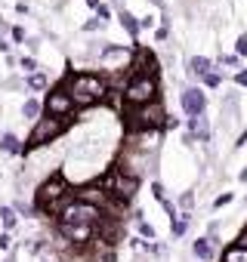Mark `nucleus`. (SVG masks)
Instances as JSON below:
<instances>
[{
  "label": "nucleus",
  "mask_w": 247,
  "mask_h": 262,
  "mask_svg": "<svg viewBox=\"0 0 247 262\" xmlns=\"http://www.w3.org/2000/svg\"><path fill=\"white\" fill-rule=\"evenodd\" d=\"M22 71H37V62L34 59H22Z\"/></svg>",
  "instance_id": "nucleus-30"
},
{
  "label": "nucleus",
  "mask_w": 247,
  "mask_h": 262,
  "mask_svg": "<svg viewBox=\"0 0 247 262\" xmlns=\"http://www.w3.org/2000/svg\"><path fill=\"white\" fill-rule=\"evenodd\" d=\"M152 4H161V0H152Z\"/></svg>",
  "instance_id": "nucleus-42"
},
{
  "label": "nucleus",
  "mask_w": 247,
  "mask_h": 262,
  "mask_svg": "<svg viewBox=\"0 0 247 262\" xmlns=\"http://www.w3.org/2000/svg\"><path fill=\"white\" fill-rule=\"evenodd\" d=\"M0 151H4V155H13V151H22V148H19V139H16L13 133H4V136H0Z\"/></svg>",
  "instance_id": "nucleus-20"
},
{
  "label": "nucleus",
  "mask_w": 247,
  "mask_h": 262,
  "mask_svg": "<svg viewBox=\"0 0 247 262\" xmlns=\"http://www.w3.org/2000/svg\"><path fill=\"white\" fill-rule=\"evenodd\" d=\"M117 19H120V25H123V31H127V34H133V37L139 34L142 22H139V19H136L133 13H127V10H120V13H117Z\"/></svg>",
  "instance_id": "nucleus-17"
},
{
  "label": "nucleus",
  "mask_w": 247,
  "mask_h": 262,
  "mask_svg": "<svg viewBox=\"0 0 247 262\" xmlns=\"http://www.w3.org/2000/svg\"><path fill=\"white\" fill-rule=\"evenodd\" d=\"M139 231H142V237H155V228H152L149 222H142V225H139Z\"/></svg>",
  "instance_id": "nucleus-32"
},
{
  "label": "nucleus",
  "mask_w": 247,
  "mask_h": 262,
  "mask_svg": "<svg viewBox=\"0 0 247 262\" xmlns=\"http://www.w3.org/2000/svg\"><path fill=\"white\" fill-rule=\"evenodd\" d=\"M146 250H149V253H152V256H158V253H161V244H149V247H146Z\"/></svg>",
  "instance_id": "nucleus-38"
},
{
  "label": "nucleus",
  "mask_w": 247,
  "mask_h": 262,
  "mask_svg": "<svg viewBox=\"0 0 247 262\" xmlns=\"http://www.w3.org/2000/svg\"><path fill=\"white\" fill-rule=\"evenodd\" d=\"M235 83H238V86H247V71H238V74H235Z\"/></svg>",
  "instance_id": "nucleus-34"
},
{
  "label": "nucleus",
  "mask_w": 247,
  "mask_h": 262,
  "mask_svg": "<svg viewBox=\"0 0 247 262\" xmlns=\"http://www.w3.org/2000/svg\"><path fill=\"white\" fill-rule=\"evenodd\" d=\"M0 250H10V234H0Z\"/></svg>",
  "instance_id": "nucleus-36"
},
{
  "label": "nucleus",
  "mask_w": 247,
  "mask_h": 262,
  "mask_svg": "<svg viewBox=\"0 0 247 262\" xmlns=\"http://www.w3.org/2000/svg\"><path fill=\"white\" fill-rule=\"evenodd\" d=\"M16 216H19V213H16L13 207H0V219H4V228H7V231L19 225V222H16Z\"/></svg>",
  "instance_id": "nucleus-21"
},
{
  "label": "nucleus",
  "mask_w": 247,
  "mask_h": 262,
  "mask_svg": "<svg viewBox=\"0 0 247 262\" xmlns=\"http://www.w3.org/2000/svg\"><path fill=\"white\" fill-rule=\"evenodd\" d=\"M189 71L195 74V77H207L210 71H213V65H210V59H204V56H195V59H189Z\"/></svg>",
  "instance_id": "nucleus-16"
},
{
  "label": "nucleus",
  "mask_w": 247,
  "mask_h": 262,
  "mask_svg": "<svg viewBox=\"0 0 247 262\" xmlns=\"http://www.w3.org/2000/svg\"><path fill=\"white\" fill-rule=\"evenodd\" d=\"M84 28H87V31H99V28H102V19H99V16H93V19H90Z\"/></svg>",
  "instance_id": "nucleus-28"
},
{
  "label": "nucleus",
  "mask_w": 247,
  "mask_h": 262,
  "mask_svg": "<svg viewBox=\"0 0 247 262\" xmlns=\"http://www.w3.org/2000/svg\"><path fill=\"white\" fill-rule=\"evenodd\" d=\"M204 83H207V86H219V83H222V74H219V71H210V74L204 77Z\"/></svg>",
  "instance_id": "nucleus-24"
},
{
  "label": "nucleus",
  "mask_w": 247,
  "mask_h": 262,
  "mask_svg": "<svg viewBox=\"0 0 247 262\" xmlns=\"http://www.w3.org/2000/svg\"><path fill=\"white\" fill-rule=\"evenodd\" d=\"M68 126V117H53V114H44L37 123H34V129H31V136H28V145L22 148V151H31V148H40V145H47V142H53L62 129Z\"/></svg>",
  "instance_id": "nucleus-5"
},
{
  "label": "nucleus",
  "mask_w": 247,
  "mask_h": 262,
  "mask_svg": "<svg viewBox=\"0 0 247 262\" xmlns=\"http://www.w3.org/2000/svg\"><path fill=\"white\" fill-rule=\"evenodd\" d=\"M222 65H229V68H232V65H238V59H235V56H222Z\"/></svg>",
  "instance_id": "nucleus-37"
},
{
  "label": "nucleus",
  "mask_w": 247,
  "mask_h": 262,
  "mask_svg": "<svg viewBox=\"0 0 247 262\" xmlns=\"http://www.w3.org/2000/svg\"><path fill=\"white\" fill-rule=\"evenodd\" d=\"M40 111H44V102H37V99H25L22 114H25L28 120H40Z\"/></svg>",
  "instance_id": "nucleus-19"
},
{
  "label": "nucleus",
  "mask_w": 247,
  "mask_h": 262,
  "mask_svg": "<svg viewBox=\"0 0 247 262\" xmlns=\"http://www.w3.org/2000/svg\"><path fill=\"white\" fill-rule=\"evenodd\" d=\"M102 219V207L87 204V201H74L71 207H65V213L59 216V222H80V225H96Z\"/></svg>",
  "instance_id": "nucleus-7"
},
{
  "label": "nucleus",
  "mask_w": 247,
  "mask_h": 262,
  "mask_svg": "<svg viewBox=\"0 0 247 262\" xmlns=\"http://www.w3.org/2000/svg\"><path fill=\"white\" fill-rule=\"evenodd\" d=\"M136 74H158V62L149 50H136V59L130 65V77H136Z\"/></svg>",
  "instance_id": "nucleus-11"
},
{
  "label": "nucleus",
  "mask_w": 247,
  "mask_h": 262,
  "mask_svg": "<svg viewBox=\"0 0 247 262\" xmlns=\"http://www.w3.org/2000/svg\"><path fill=\"white\" fill-rule=\"evenodd\" d=\"M235 53H238V56H247V34H241V37H238V43H235Z\"/></svg>",
  "instance_id": "nucleus-26"
},
{
  "label": "nucleus",
  "mask_w": 247,
  "mask_h": 262,
  "mask_svg": "<svg viewBox=\"0 0 247 262\" xmlns=\"http://www.w3.org/2000/svg\"><path fill=\"white\" fill-rule=\"evenodd\" d=\"M123 99H127L130 108L155 102L158 99V77L155 74H136V77H130L127 90H123Z\"/></svg>",
  "instance_id": "nucleus-3"
},
{
  "label": "nucleus",
  "mask_w": 247,
  "mask_h": 262,
  "mask_svg": "<svg viewBox=\"0 0 247 262\" xmlns=\"http://www.w3.org/2000/svg\"><path fill=\"white\" fill-rule=\"evenodd\" d=\"M189 129L201 139V142H207L210 139V129H207V117L204 114H198V117H189Z\"/></svg>",
  "instance_id": "nucleus-15"
},
{
  "label": "nucleus",
  "mask_w": 247,
  "mask_h": 262,
  "mask_svg": "<svg viewBox=\"0 0 247 262\" xmlns=\"http://www.w3.org/2000/svg\"><path fill=\"white\" fill-rule=\"evenodd\" d=\"M13 210H16V213H25V216L31 213V207H28V204H22V201H16V204H13Z\"/></svg>",
  "instance_id": "nucleus-31"
},
{
  "label": "nucleus",
  "mask_w": 247,
  "mask_h": 262,
  "mask_svg": "<svg viewBox=\"0 0 247 262\" xmlns=\"http://www.w3.org/2000/svg\"><path fill=\"white\" fill-rule=\"evenodd\" d=\"M13 40L22 43V40H25V28H13Z\"/></svg>",
  "instance_id": "nucleus-33"
},
{
  "label": "nucleus",
  "mask_w": 247,
  "mask_h": 262,
  "mask_svg": "<svg viewBox=\"0 0 247 262\" xmlns=\"http://www.w3.org/2000/svg\"><path fill=\"white\" fill-rule=\"evenodd\" d=\"M102 188L111 191V198H120V201H130L136 191H139V176L130 173V170H114L102 179Z\"/></svg>",
  "instance_id": "nucleus-6"
},
{
  "label": "nucleus",
  "mask_w": 247,
  "mask_h": 262,
  "mask_svg": "<svg viewBox=\"0 0 247 262\" xmlns=\"http://www.w3.org/2000/svg\"><path fill=\"white\" fill-rule=\"evenodd\" d=\"M120 219L117 216H102L99 219V237L102 241H108V244H114V241H120Z\"/></svg>",
  "instance_id": "nucleus-12"
},
{
  "label": "nucleus",
  "mask_w": 247,
  "mask_h": 262,
  "mask_svg": "<svg viewBox=\"0 0 247 262\" xmlns=\"http://www.w3.org/2000/svg\"><path fill=\"white\" fill-rule=\"evenodd\" d=\"M204 108H207V96H204V90L189 86V90L182 93V111H186L189 117H198V114H204Z\"/></svg>",
  "instance_id": "nucleus-10"
},
{
  "label": "nucleus",
  "mask_w": 247,
  "mask_h": 262,
  "mask_svg": "<svg viewBox=\"0 0 247 262\" xmlns=\"http://www.w3.org/2000/svg\"><path fill=\"white\" fill-rule=\"evenodd\" d=\"M192 253H195L201 262H213V259H216V244H213L210 237H198V241L192 244Z\"/></svg>",
  "instance_id": "nucleus-14"
},
{
  "label": "nucleus",
  "mask_w": 247,
  "mask_h": 262,
  "mask_svg": "<svg viewBox=\"0 0 247 262\" xmlns=\"http://www.w3.org/2000/svg\"><path fill=\"white\" fill-rule=\"evenodd\" d=\"M232 198H235V194H219V198L213 201V207H225V204H232Z\"/></svg>",
  "instance_id": "nucleus-29"
},
{
  "label": "nucleus",
  "mask_w": 247,
  "mask_h": 262,
  "mask_svg": "<svg viewBox=\"0 0 247 262\" xmlns=\"http://www.w3.org/2000/svg\"><path fill=\"white\" fill-rule=\"evenodd\" d=\"M59 234H62L68 244H74V247H84V244H90V241H93V234H96V225H80V222H59Z\"/></svg>",
  "instance_id": "nucleus-9"
},
{
  "label": "nucleus",
  "mask_w": 247,
  "mask_h": 262,
  "mask_svg": "<svg viewBox=\"0 0 247 262\" xmlns=\"http://www.w3.org/2000/svg\"><path fill=\"white\" fill-rule=\"evenodd\" d=\"M74 201H77V191H71L65 176H50L37 188V210L40 213H59L62 216L65 207H71Z\"/></svg>",
  "instance_id": "nucleus-1"
},
{
  "label": "nucleus",
  "mask_w": 247,
  "mask_h": 262,
  "mask_svg": "<svg viewBox=\"0 0 247 262\" xmlns=\"http://www.w3.org/2000/svg\"><path fill=\"white\" fill-rule=\"evenodd\" d=\"M68 93L74 96V99H80V96H90V99H105L108 96V80L102 77V74H71L68 77Z\"/></svg>",
  "instance_id": "nucleus-4"
},
{
  "label": "nucleus",
  "mask_w": 247,
  "mask_h": 262,
  "mask_svg": "<svg viewBox=\"0 0 247 262\" xmlns=\"http://www.w3.org/2000/svg\"><path fill=\"white\" fill-rule=\"evenodd\" d=\"M74 108H77V102H74V96L68 93V86H59V90H53V93L44 99V111L53 114V117H71Z\"/></svg>",
  "instance_id": "nucleus-8"
},
{
  "label": "nucleus",
  "mask_w": 247,
  "mask_h": 262,
  "mask_svg": "<svg viewBox=\"0 0 247 262\" xmlns=\"http://www.w3.org/2000/svg\"><path fill=\"white\" fill-rule=\"evenodd\" d=\"M28 86L37 90V93L47 90V74H44V71H31V74H28Z\"/></svg>",
  "instance_id": "nucleus-22"
},
{
  "label": "nucleus",
  "mask_w": 247,
  "mask_h": 262,
  "mask_svg": "<svg viewBox=\"0 0 247 262\" xmlns=\"http://www.w3.org/2000/svg\"><path fill=\"white\" fill-rule=\"evenodd\" d=\"M152 191H155V198H158V201H167V198H164V188H161V185H152Z\"/></svg>",
  "instance_id": "nucleus-35"
},
{
  "label": "nucleus",
  "mask_w": 247,
  "mask_h": 262,
  "mask_svg": "<svg viewBox=\"0 0 247 262\" xmlns=\"http://www.w3.org/2000/svg\"><path fill=\"white\" fill-rule=\"evenodd\" d=\"M167 108L164 102H149V105H136V108H127V129L130 133H146V129H161L167 126Z\"/></svg>",
  "instance_id": "nucleus-2"
},
{
  "label": "nucleus",
  "mask_w": 247,
  "mask_h": 262,
  "mask_svg": "<svg viewBox=\"0 0 247 262\" xmlns=\"http://www.w3.org/2000/svg\"><path fill=\"white\" fill-rule=\"evenodd\" d=\"M77 198L80 201H87V204H96V207H105L108 204V191L102 188V185H84V188H77Z\"/></svg>",
  "instance_id": "nucleus-13"
},
{
  "label": "nucleus",
  "mask_w": 247,
  "mask_h": 262,
  "mask_svg": "<svg viewBox=\"0 0 247 262\" xmlns=\"http://www.w3.org/2000/svg\"><path fill=\"white\" fill-rule=\"evenodd\" d=\"M4 28H7V25H4V16H0V31H4Z\"/></svg>",
  "instance_id": "nucleus-41"
},
{
  "label": "nucleus",
  "mask_w": 247,
  "mask_h": 262,
  "mask_svg": "<svg viewBox=\"0 0 247 262\" xmlns=\"http://www.w3.org/2000/svg\"><path fill=\"white\" fill-rule=\"evenodd\" d=\"M238 179H241V182H244V185H247V170H244V173H241V176H238Z\"/></svg>",
  "instance_id": "nucleus-40"
},
{
  "label": "nucleus",
  "mask_w": 247,
  "mask_h": 262,
  "mask_svg": "<svg viewBox=\"0 0 247 262\" xmlns=\"http://www.w3.org/2000/svg\"><path fill=\"white\" fill-rule=\"evenodd\" d=\"M222 262H247V247L244 244H235L222 253Z\"/></svg>",
  "instance_id": "nucleus-18"
},
{
  "label": "nucleus",
  "mask_w": 247,
  "mask_h": 262,
  "mask_svg": "<svg viewBox=\"0 0 247 262\" xmlns=\"http://www.w3.org/2000/svg\"><path fill=\"white\" fill-rule=\"evenodd\" d=\"M173 237H182L186 231H189V216H179V219H173Z\"/></svg>",
  "instance_id": "nucleus-23"
},
{
  "label": "nucleus",
  "mask_w": 247,
  "mask_h": 262,
  "mask_svg": "<svg viewBox=\"0 0 247 262\" xmlns=\"http://www.w3.org/2000/svg\"><path fill=\"white\" fill-rule=\"evenodd\" d=\"M7 50H10V43H7L4 37H0V53H7Z\"/></svg>",
  "instance_id": "nucleus-39"
},
{
  "label": "nucleus",
  "mask_w": 247,
  "mask_h": 262,
  "mask_svg": "<svg viewBox=\"0 0 247 262\" xmlns=\"http://www.w3.org/2000/svg\"><path fill=\"white\" fill-rule=\"evenodd\" d=\"M161 207L167 210V216H170V219H179V213H176V204H170V201H161Z\"/></svg>",
  "instance_id": "nucleus-27"
},
{
  "label": "nucleus",
  "mask_w": 247,
  "mask_h": 262,
  "mask_svg": "<svg viewBox=\"0 0 247 262\" xmlns=\"http://www.w3.org/2000/svg\"><path fill=\"white\" fill-rule=\"evenodd\" d=\"M179 207H182V210H192V207H195V194H192V191H186V194L179 198Z\"/></svg>",
  "instance_id": "nucleus-25"
}]
</instances>
